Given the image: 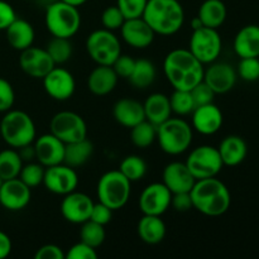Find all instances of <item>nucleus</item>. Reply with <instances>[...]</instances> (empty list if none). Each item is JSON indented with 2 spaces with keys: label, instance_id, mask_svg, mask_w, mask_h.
I'll return each instance as SVG.
<instances>
[{
  "label": "nucleus",
  "instance_id": "1",
  "mask_svg": "<svg viewBox=\"0 0 259 259\" xmlns=\"http://www.w3.org/2000/svg\"><path fill=\"white\" fill-rule=\"evenodd\" d=\"M204 70V65L184 48L171 51L163 61L164 76L175 90H191L202 81Z\"/></svg>",
  "mask_w": 259,
  "mask_h": 259
},
{
  "label": "nucleus",
  "instance_id": "2",
  "mask_svg": "<svg viewBox=\"0 0 259 259\" xmlns=\"http://www.w3.org/2000/svg\"><path fill=\"white\" fill-rule=\"evenodd\" d=\"M190 195L194 209L206 217H220L229 210L232 204L229 189L217 177L196 180Z\"/></svg>",
  "mask_w": 259,
  "mask_h": 259
},
{
  "label": "nucleus",
  "instance_id": "3",
  "mask_svg": "<svg viewBox=\"0 0 259 259\" xmlns=\"http://www.w3.org/2000/svg\"><path fill=\"white\" fill-rule=\"evenodd\" d=\"M144 20L156 34H176L185 23V10L179 0H148Z\"/></svg>",
  "mask_w": 259,
  "mask_h": 259
},
{
  "label": "nucleus",
  "instance_id": "4",
  "mask_svg": "<svg viewBox=\"0 0 259 259\" xmlns=\"http://www.w3.org/2000/svg\"><path fill=\"white\" fill-rule=\"evenodd\" d=\"M0 137L12 148L32 144L37 138L34 121L25 111L10 109L0 121Z\"/></svg>",
  "mask_w": 259,
  "mask_h": 259
},
{
  "label": "nucleus",
  "instance_id": "5",
  "mask_svg": "<svg viewBox=\"0 0 259 259\" xmlns=\"http://www.w3.org/2000/svg\"><path fill=\"white\" fill-rule=\"evenodd\" d=\"M45 23L52 37L68 38L76 34L81 27V14L78 8L65 2L51 3L46 9Z\"/></svg>",
  "mask_w": 259,
  "mask_h": 259
},
{
  "label": "nucleus",
  "instance_id": "6",
  "mask_svg": "<svg viewBox=\"0 0 259 259\" xmlns=\"http://www.w3.org/2000/svg\"><path fill=\"white\" fill-rule=\"evenodd\" d=\"M192 126L180 118H169L157 126V141L164 153L179 156L192 143Z\"/></svg>",
  "mask_w": 259,
  "mask_h": 259
},
{
  "label": "nucleus",
  "instance_id": "7",
  "mask_svg": "<svg viewBox=\"0 0 259 259\" xmlns=\"http://www.w3.org/2000/svg\"><path fill=\"white\" fill-rule=\"evenodd\" d=\"M132 182L119 169L109 171L100 177L96 187L99 201L113 211L120 210L129 201Z\"/></svg>",
  "mask_w": 259,
  "mask_h": 259
},
{
  "label": "nucleus",
  "instance_id": "8",
  "mask_svg": "<svg viewBox=\"0 0 259 259\" xmlns=\"http://www.w3.org/2000/svg\"><path fill=\"white\" fill-rule=\"evenodd\" d=\"M86 51L98 65L111 66L121 55L119 38L111 30L101 28L91 33L86 39Z\"/></svg>",
  "mask_w": 259,
  "mask_h": 259
},
{
  "label": "nucleus",
  "instance_id": "9",
  "mask_svg": "<svg viewBox=\"0 0 259 259\" xmlns=\"http://www.w3.org/2000/svg\"><path fill=\"white\" fill-rule=\"evenodd\" d=\"M222 37L218 29L201 27L192 32L189 51L202 65H210L215 62L222 53Z\"/></svg>",
  "mask_w": 259,
  "mask_h": 259
},
{
  "label": "nucleus",
  "instance_id": "10",
  "mask_svg": "<svg viewBox=\"0 0 259 259\" xmlns=\"http://www.w3.org/2000/svg\"><path fill=\"white\" fill-rule=\"evenodd\" d=\"M185 163L196 180L217 177L224 167L219 151L212 146H199L194 148Z\"/></svg>",
  "mask_w": 259,
  "mask_h": 259
},
{
  "label": "nucleus",
  "instance_id": "11",
  "mask_svg": "<svg viewBox=\"0 0 259 259\" xmlns=\"http://www.w3.org/2000/svg\"><path fill=\"white\" fill-rule=\"evenodd\" d=\"M51 133L65 144L88 138V126L81 115L73 111H60L50 123Z\"/></svg>",
  "mask_w": 259,
  "mask_h": 259
},
{
  "label": "nucleus",
  "instance_id": "12",
  "mask_svg": "<svg viewBox=\"0 0 259 259\" xmlns=\"http://www.w3.org/2000/svg\"><path fill=\"white\" fill-rule=\"evenodd\" d=\"M43 185L52 194L65 196L77 189V172L76 168H72L65 163L46 167Z\"/></svg>",
  "mask_w": 259,
  "mask_h": 259
},
{
  "label": "nucleus",
  "instance_id": "13",
  "mask_svg": "<svg viewBox=\"0 0 259 259\" xmlns=\"http://www.w3.org/2000/svg\"><path fill=\"white\" fill-rule=\"evenodd\" d=\"M172 192L163 182H153L144 187L139 196V209L143 215L162 217L171 206Z\"/></svg>",
  "mask_w": 259,
  "mask_h": 259
},
{
  "label": "nucleus",
  "instance_id": "14",
  "mask_svg": "<svg viewBox=\"0 0 259 259\" xmlns=\"http://www.w3.org/2000/svg\"><path fill=\"white\" fill-rule=\"evenodd\" d=\"M42 80L45 91L55 100H68L75 94V77L66 68L55 66Z\"/></svg>",
  "mask_w": 259,
  "mask_h": 259
},
{
  "label": "nucleus",
  "instance_id": "15",
  "mask_svg": "<svg viewBox=\"0 0 259 259\" xmlns=\"http://www.w3.org/2000/svg\"><path fill=\"white\" fill-rule=\"evenodd\" d=\"M95 202L89 195L75 191L65 195L61 201V214L71 224H82L90 219L91 210Z\"/></svg>",
  "mask_w": 259,
  "mask_h": 259
},
{
  "label": "nucleus",
  "instance_id": "16",
  "mask_svg": "<svg viewBox=\"0 0 259 259\" xmlns=\"http://www.w3.org/2000/svg\"><path fill=\"white\" fill-rule=\"evenodd\" d=\"M19 66L23 72L33 78H43L53 67L56 63L48 55L46 48L30 47L20 51Z\"/></svg>",
  "mask_w": 259,
  "mask_h": 259
},
{
  "label": "nucleus",
  "instance_id": "17",
  "mask_svg": "<svg viewBox=\"0 0 259 259\" xmlns=\"http://www.w3.org/2000/svg\"><path fill=\"white\" fill-rule=\"evenodd\" d=\"M32 197L28 187L19 177L5 180L0 186V205L9 211H19L28 206Z\"/></svg>",
  "mask_w": 259,
  "mask_h": 259
},
{
  "label": "nucleus",
  "instance_id": "18",
  "mask_svg": "<svg viewBox=\"0 0 259 259\" xmlns=\"http://www.w3.org/2000/svg\"><path fill=\"white\" fill-rule=\"evenodd\" d=\"M237 71L225 62H212L204 70V81L215 94H227L237 82Z\"/></svg>",
  "mask_w": 259,
  "mask_h": 259
},
{
  "label": "nucleus",
  "instance_id": "19",
  "mask_svg": "<svg viewBox=\"0 0 259 259\" xmlns=\"http://www.w3.org/2000/svg\"><path fill=\"white\" fill-rule=\"evenodd\" d=\"M120 34L126 45L137 50H144L153 43L156 33L143 18L139 17L125 19L120 28Z\"/></svg>",
  "mask_w": 259,
  "mask_h": 259
},
{
  "label": "nucleus",
  "instance_id": "20",
  "mask_svg": "<svg viewBox=\"0 0 259 259\" xmlns=\"http://www.w3.org/2000/svg\"><path fill=\"white\" fill-rule=\"evenodd\" d=\"M65 146L66 144L53 136L51 132L39 136L34 139V146H33L35 151V158L45 167L63 163Z\"/></svg>",
  "mask_w": 259,
  "mask_h": 259
},
{
  "label": "nucleus",
  "instance_id": "21",
  "mask_svg": "<svg viewBox=\"0 0 259 259\" xmlns=\"http://www.w3.org/2000/svg\"><path fill=\"white\" fill-rule=\"evenodd\" d=\"M192 128L204 136H212L223 125V113L214 103L196 106L192 111Z\"/></svg>",
  "mask_w": 259,
  "mask_h": 259
},
{
  "label": "nucleus",
  "instance_id": "22",
  "mask_svg": "<svg viewBox=\"0 0 259 259\" xmlns=\"http://www.w3.org/2000/svg\"><path fill=\"white\" fill-rule=\"evenodd\" d=\"M163 184L172 194L190 192L194 187L196 179L192 176L185 162H171L162 172Z\"/></svg>",
  "mask_w": 259,
  "mask_h": 259
},
{
  "label": "nucleus",
  "instance_id": "23",
  "mask_svg": "<svg viewBox=\"0 0 259 259\" xmlns=\"http://www.w3.org/2000/svg\"><path fill=\"white\" fill-rule=\"evenodd\" d=\"M113 116L120 125L129 129L146 120L143 104L131 98H123L114 104Z\"/></svg>",
  "mask_w": 259,
  "mask_h": 259
},
{
  "label": "nucleus",
  "instance_id": "24",
  "mask_svg": "<svg viewBox=\"0 0 259 259\" xmlns=\"http://www.w3.org/2000/svg\"><path fill=\"white\" fill-rule=\"evenodd\" d=\"M119 76L111 66L98 65L88 78V88L94 95L105 96L116 88Z\"/></svg>",
  "mask_w": 259,
  "mask_h": 259
},
{
  "label": "nucleus",
  "instance_id": "25",
  "mask_svg": "<svg viewBox=\"0 0 259 259\" xmlns=\"http://www.w3.org/2000/svg\"><path fill=\"white\" fill-rule=\"evenodd\" d=\"M234 51L240 58L259 57V25L248 24L240 28L234 38Z\"/></svg>",
  "mask_w": 259,
  "mask_h": 259
},
{
  "label": "nucleus",
  "instance_id": "26",
  "mask_svg": "<svg viewBox=\"0 0 259 259\" xmlns=\"http://www.w3.org/2000/svg\"><path fill=\"white\" fill-rule=\"evenodd\" d=\"M218 151L224 166L234 167L244 161L248 153V147L242 137L228 136L220 142Z\"/></svg>",
  "mask_w": 259,
  "mask_h": 259
},
{
  "label": "nucleus",
  "instance_id": "27",
  "mask_svg": "<svg viewBox=\"0 0 259 259\" xmlns=\"http://www.w3.org/2000/svg\"><path fill=\"white\" fill-rule=\"evenodd\" d=\"M5 34H7V40L17 51H23L25 48L33 46L34 42V28L29 22L20 18H15L14 22L5 29Z\"/></svg>",
  "mask_w": 259,
  "mask_h": 259
},
{
  "label": "nucleus",
  "instance_id": "28",
  "mask_svg": "<svg viewBox=\"0 0 259 259\" xmlns=\"http://www.w3.org/2000/svg\"><path fill=\"white\" fill-rule=\"evenodd\" d=\"M143 108L146 120L154 124L156 126L171 118L172 109L171 104H169V98L164 94H151L143 103Z\"/></svg>",
  "mask_w": 259,
  "mask_h": 259
},
{
  "label": "nucleus",
  "instance_id": "29",
  "mask_svg": "<svg viewBox=\"0 0 259 259\" xmlns=\"http://www.w3.org/2000/svg\"><path fill=\"white\" fill-rule=\"evenodd\" d=\"M137 232L142 242L151 245L158 244L166 237V224L161 217L143 215L138 222Z\"/></svg>",
  "mask_w": 259,
  "mask_h": 259
},
{
  "label": "nucleus",
  "instance_id": "30",
  "mask_svg": "<svg viewBox=\"0 0 259 259\" xmlns=\"http://www.w3.org/2000/svg\"><path fill=\"white\" fill-rule=\"evenodd\" d=\"M228 10L222 0H205L199 8L197 17L202 22L204 27L218 29L224 24L227 19Z\"/></svg>",
  "mask_w": 259,
  "mask_h": 259
},
{
  "label": "nucleus",
  "instance_id": "31",
  "mask_svg": "<svg viewBox=\"0 0 259 259\" xmlns=\"http://www.w3.org/2000/svg\"><path fill=\"white\" fill-rule=\"evenodd\" d=\"M94 153V146L88 138L81 141L72 142L65 146V157L63 163L72 168H78L83 166Z\"/></svg>",
  "mask_w": 259,
  "mask_h": 259
},
{
  "label": "nucleus",
  "instance_id": "32",
  "mask_svg": "<svg viewBox=\"0 0 259 259\" xmlns=\"http://www.w3.org/2000/svg\"><path fill=\"white\" fill-rule=\"evenodd\" d=\"M156 66L146 58L136 60V66L128 80L136 89H147L156 80Z\"/></svg>",
  "mask_w": 259,
  "mask_h": 259
},
{
  "label": "nucleus",
  "instance_id": "33",
  "mask_svg": "<svg viewBox=\"0 0 259 259\" xmlns=\"http://www.w3.org/2000/svg\"><path fill=\"white\" fill-rule=\"evenodd\" d=\"M23 167V159L19 152L9 148L0 152V179L3 181L19 176Z\"/></svg>",
  "mask_w": 259,
  "mask_h": 259
},
{
  "label": "nucleus",
  "instance_id": "34",
  "mask_svg": "<svg viewBox=\"0 0 259 259\" xmlns=\"http://www.w3.org/2000/svg\"><path fill=\"white\" fill-rule=\"evenodd\" d=\"M131 139L138 148H147L157 139V126L148 120L141 121L131 128Z\"/></svg>",
  "mask_w": 259,
  "mask_h": 259
},
{
  "label": "nucleus",
  "instance_id": "35",
  "mask_svg": "<svg viewBox=\"0 0 259 259\" xmlns=\"http://www.w3.org/2000/svg\"><path fill=\"white\" fill-rule=\"evenodd\" d=\"M119 171L131 182H137L146 176L147 163L142 157L131 154V156L124 157L123 161L120 162Z\"/></svg>",
  "mask_w": 259,
  "mask_h": 259
},
{
  "label": "nucleus",
  "instance_id": "36",
  "mask_svg": "<svg viewBox=\"0 0 259 259\" xmlns=\"http://www.w3.org/2000/svg\"><path fill=\"white\" fill-rule=\"evenodd\" d=\"M46 51L51 56L56 66L63 65L72 56V45H71L68 38L53 37L46 47Z\"/></svg>",
  "mask_w": 259,
  "mask_h": 259
},
{
  "label": "nucleus",
  "instance_id": "37",
  "mask_svg": "<svg viewBox=\"0 0 259 259\" xmlns=\"http://www.w3.org/2000/svg\"><path fill=\"white\" fill-rule=\"evenodd\" d=\"M106 237L105 228L104 225L98 224V223L93 222V220H88V222L81 224L80 229V239L85 244L90 245L93 248H99L104 243Z\"/></svg>",
  "mask_w": 259,
  "mask_h": 259
},
{
  "label": "nucleus",
  "instance_id": "38",
  "mask_svg": "<svg viewBox=\"0 0 259 259\" xmlns=\"http://www.w3.org/2000/svg\"><path fill=\"white\" fill-rule=\"evenodd\" d=\"M172 113L177 115H189L194 111L195 103L191 93L187 90H175L169 96Z\"/></svg>",
  "mask_w": 259,
  "mask_h": 259
},
{
  "label": "nucleus",
  "instance_id": "39",
  "mask_svg": "<svg viewBox=\"0 0 259 259\" xmlns=\"http://www.w3.org/2000/svg\"><path fill=\"white\" fill-rule=\"evenodd\" d=\"M46 167L40 163H33L29 162L27 164H23L22 171L19 174V179L27 185L28 187L33 189L43 184V177H45Z\"/></svg>",
  "mask_w": 259,
  "mask_h": 259
},
{
  "label": "nucleus",
  "instance_id": "40",
  "mask_svg": "<svg viewBox=\"0 0 259 259\" xmlns=\"http://www.w3.org/2000/svg\"><path fill=\"white\" fill-rule=\"evenodd\" d=\"M237 75L242 80L248 81V82H254V81L259 80V58H240L239 63H238Z\"/></svg>",
  "mask_w": 259,
  "mask_h": 259
},
{
  "label": "nucleus",
  "instance_id": "41",
  "mask_svg": "<svg viewBox=\"0 0 259 259\" xmlns=\"http://www.w3.org/2000/svg\"><path fill=\"white\" fill-rule=\"evenodd\" d=\"M124 22H125V18H124L123 13L120 12V9L116 5L108 7L104 10L103 14H101V24H103V28L111 30V32L120 29Z\"/></svg>",
  "mask_w": 259,
  "mask_h": 259
},
{
  "label": "nucleus",
  "instance_id": "42",
  "mask_svg": "<svg viewBox=\"0 0 259 259\" xmlns=\"http://www.w3.org/2000/svg\"><path fill=\"white\" fill-rule=\"evenodd\" d=\"M148 0H116V7L120 9L125 19L139 18L143 15Z\"/></svg>",
  "mask_w": 259,
  "mask_h": 259
},
{
  "label": "nucleus",
  "instance_id": "43",
  "mask_svg": "<svg viewBox=\"0 0 259 259\" xmlns=\"http://www.w3.org/2000/svg\"><path fill=\"white\" fill-rule=\"evenodd\" d=\"M190 93H191L192 99H194L195 108H196V106L214 103V98L215 95H217L204 81H201V82L197 83L196 86H194V88L190 90Z\"/></svg>",
  "mask_w": 259,
  "mask_h": 259
},
{
  "label": "nucleus",
  "instance_id": "44",
  "mask_svg": "<svg viewBox=\"0 0 259 259\" xmlns=\"http://www.w3.org/2000/svg\"><path fill=\"white\" fill-rule=\"evenodd\" d=\"M15 101V93L12 83L0 77V113H7L13 108Z\"/></svg>",
  "mask_w": 259,
  "mask_h": 259
},
{
  "label": "nucleus",
  "instance_id": "45",
  "mask_svg": "<svg viewBox=\"0 0 259 259\" xmlns=\"http://www.w3.org/2000/svg\"><path fill=\"white\" fill-rule=\"evenodd\" d=\"M66 258L68 259H96L98 252L95 248L85 244L83 242L76 243L66 253Z\"/></svg>",
  "mask_w": 259,
  "mask_h": 259
},
{
  "label": "nucleus",
  "instance_id": "46",
  "mask_svg": "<svg viewBox=\"0 0 259 259\" xmlns=\"http://www.w3.org/2000/svg\"><path fill=\"white\" fill-rule=\"evenodd\" d=\"M134 66H136V60L133 57L128 55H120L114 61L111 67L114 68V71H115L119 77L129 78V76L133 72Z\"/></svg>",
  "mask_w": 259,
  "mask_h": 259
},
{
  "label": "nucleus",
  "instance_id": "47",
  "mask_svg": "<svg viewBox=\"0 0 259 259\" xmlns=\"http://www.w3.org/2000/svg\"><path fill=\"white\" fill-rule=\"evenodd\" d=\"M111 218H113V210L109 209L106 205L99 201L98 204H94L93 210H91L90 219L89 220H93V222L105 227L106 224H109L111 222Z\"/></svg>",
  "mask_w": 259,
  "mask_h": 259
},
{
  "label": "nucleus",
  "instance_id": "48",
  "mask_svg": "<svg viewBox=\"0 0 259 259\" xmlns=\"http://www.w3.org/2000/svg\"><path fill=\"white\" fill-rule=\"evenodd\" d=\"M171 206L179 212H186L189 210L194 209L190 192H177V194H172Z\"/></svg>",
  "mask_w": 259,
  "mask_h": 259
},
{
  "label": "nucleus",
  "instance_id": "49",
  "mask_svg": "<svg viewBox=\"0 0 259 259\" xmlns=\"http://www.w3.org/2000/svg\"><path fill=\"white\" fill-rule=\"evenodd\" d=\"M35 259H65L66 254L62 248L56 244L42 245L34 254Z\"/></svg>",
  "mask_w": 259,
  "mask_h": 259
},
{
  "label": "nucleus",
  "instance_id": "50",
  "mask_svg": "<svg viewBox=\"0 0 259 259\" xmlns=\"http://www.w3.org/2000/svg\"><path fill=\"white\" fill-rule=\"evenodd\" d=\"M17 18L15 10L9 3L0 0V30H5Z\"/></svg>",
  "mask_w": 259,
  "mask_h": 259
},
{
  "label": "nucleus",
  "instance_id": "51",
  "mask_svg": "<svg viewBox=\"0 0 259 259\" xmlns=\"http://www.w3.org/2000/svg\"><path fill=\"white\" fill-rule=\"evenodd\" d=\"M12 240L9 235L0 230V259L7 258L12 253Z\"/></svg>",
  "mask_w": 259,
  "mask_h": 259
},
{
  "label": "nucleus",
  "instance_id": "52",
  "mask_svg": "<svg viewBox=\"0 0 259 259\" xmlns=\"http://www.w3.org/2000/svg\"><path fill=\"white\" fill-rule=\"evenodd\" d=\"M19 156L22 157L23 161H32V159L35 158V151L34 147L32 144H28V146L22 147L19 148Z\"/></svg>",
  "mask_w": 259,
  "mask_h": 259
},
{
  "label": "nucleus",
  "instance_id": "53",
  "mask_svg": "<svg viewBox=\"0 0 259 259\" xmlns=\"http://www.w3.org/2000/svg\"><path fill=\"white\" fill-rule=\"evenodd\" d=\"M191 27H192V30L199 29V28L204 27V24H202V22H201V20H200V18L197 17V15L194 18V19L191 20Z\"/></svg>",
  "mask_w": 259,
  "mask_h": 259
},
{
  "label": "nucleus",
  "instance_id": "54",
  "mask_svg": "<svg viewBox=\"0 0 259 259\" xmlns=\"http://www.w3.org/2000/svg\"><path fill=\"white\" fill-rule=\"evenodd\" d=\"M61 2H65V3H67V4L73 5V7L78 8V7H81V5L85 4L88 0H61Z\"/></svg>",
  "mask_w": 259,
  "mask_h": 259
},
{
  "label": "nucleus",
  "instance_id": "55",
  "mask_svg": "<svg viewBox=\"0 0 259 259\" xmlns=\"http://www.w3.org/2000/svg\"><path fill=\"white\" fill-rule=\"evenodd\" d=\"M2 184H3V180L0 179V186H2Z\"/></svg>",
  "mask_w": 259,
  "mask_h": 259
}]
</instances>
